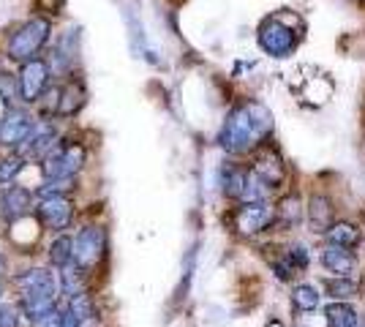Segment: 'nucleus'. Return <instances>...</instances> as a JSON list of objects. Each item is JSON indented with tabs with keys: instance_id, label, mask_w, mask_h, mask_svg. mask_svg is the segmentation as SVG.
I'll use <instances>...</instances> for the list:
<instances>
[{
	"instance_id": "obj_1",
	"label": "nucleus",
	"mask_w": 365,
	"mask_h": 327,
	"mask_svg": "<svg viewBox=\"0 0 365 327\" xmlns=\"http://www.w3.org/2000/svg\"><path fill=\"white\" fill-rule=\"evenodd\" d=\"M270 128H273V118L262 104L257 101L240 104L229 112L227 123L221 128V147L229 153H248L267 137Z\"/></svg>"
},
{
	"instance_id": "obj_2",
	"label": "nucleus",
	"mask_w": 365,
	"mask_h": 327,
	"mask_svg": "<svg viewBox=\"0 0 365 327\" xmlns=\"http://www.w3.org/2000/svg\"><path fill=\"white\" fill-rule=\"evenodd\" d=\"M49 33H52L49 19H41V16L28 19L25 25H19V28L11 33L9 47H6V55H9L11 61H19V63L33 61V58L44 49L46 41H49Z\"/></svg>"
},
{
	"instance_id": "obj_3",
	"label": "nucleus",
	"mask_w": 365,
	"mask_h": 327,
	"mask_svg": "<svg viewBox=\"0 0 365 327\" xmlns=\"http://www.w3.org/2000/svg\"><path fill=\"white\" fill-rule=\"evenodd\" d=\"M85 147L79 142H63L55 145V150L41 161V170H44L46 180H66V177H76V172L85 167Z\"/></svg>"
},
{
	"instance_id": "obj_4",
	"label": "nucleus",
	"mask_w": 365,
	"mask_h": 327,
	"mask_svg": "<svg viewBox=\"0 0 365 327\" xmlns=\"http://www.w3.org/2000/svg\"><path fill=\"white\" fill-rule=\"evenodd\" d=\"M107 256V232L104 227H85L74 237V267L82 273H91Z\"/></svg>"
},
{
	"instance_id": "obj_5",
	"label": "nucleus",
	"mask_w": 365,
	"mask_h": 327,
	"mask_svg": "<svg viewBox=\"0 0 365 327\" xmlns=\"http://www.w3.org/2000/svg\"><path fill=\"white\" fill-rule=\"evenodd\" d=\"M49 77H52V68L49 63L41 58H33V61L22 63L19 74H16V85H19V101L25 104H36L49 88Z\"/></svg>"
},
{
	"instance_id": "obj_6",
	"label": "nucleus",
	"mask_w": 365,
	"mask_h": 327,
	"mask_svg": "<svg viewBox=\"0 0 365 327\" xmlns=\"http://www.w3.org/2000/svg\"><path fill=\"white\" fill-rule=\"evenodd\" d=\"M259 47L273 58H289L297 47V36L278 16H273V19H264L259 28Z\"/></svg>"
},
{
	"instance_id": "obj_7",
	"label": "nucleus",
	"mask_w": 365,
	"mask_h": 327,
	"mask_svg": "<svg viewBox=\"0 0 365 327\" xmlns=\"http://www.w3.org/2000/svg\"><path fill=\"white\" fill-rule=\"evenodd\" d=\"M36 216L49 232L63 234L74 221V202L68 197H41L36 204Z\"/></svg>"
},
{
	"instance_id": "obj_8",
	"label": "nucleus",
	"mask_w": 365,
	"mask_h": 327,
	"mask_svg": "<svg viewBox=\"0 0 365 327\" xmlns=\"http://www.w3.org/2000/svg\"><path fill=\"white\" fill-rule=\"evenodd\" d=\"M55 145H58V131H55V125L49 123H38L33 125V131L25 137V142L16 147V156L22 158V161H44L52 150H55Z\"/></svg>"
},
{
	"instance_id": "obj_9",
	"label": "nucleus",
	"mask_w": 365,
	"mask_h": 327,
	"mask_svg": "<svg viewBox=\"0 0 365 327\" xmlns=\"http://www.w3.org/2000/svg\"><path fill=\"white\" fill-rule=\"evenodd\" d=\"M58 308V286H38V289H28L19 297V311L25 313V319H41L49 311Z\"/></svg>"
},
{
	"instance_id": "obj_10",
	"label": "nucleus",
	"mask_w": 365,
	"mask_h": 327,
	"mask_svg": "<svg viewBox=\"0 0 365 327\" xmlns=\"http://www.w3.org/2000/svg\"><path fill=\"white\" fill-rule=\"evenodd\" d=\"M33 118L25 112V109H14L9 107L6 115H3V123H0V145L6 147H19L25 137L33 131Z\"/></svg>"
},
{
	"instance_id": "obj_11",
	"label": "nucleus",
	"mask_w": 365,
	"mask_h": 327,
	"mask_svg": "<svg viewBox=\"0 0 365 327\" xmlns=\"http://www.w3.org/2000/svg\"><path fill=\"white\" fill-rule=\"evenodd\" d=\"M273 207L267 202H248L235 213V227L243 234H257L273 224Z\"/></svg>"
},
{
	"instance_id": "obj_12",
	"label": "nucleus",
	"mask_w": 365,
	"mask_h": 327,
	"mask_svg": "<svg viewBox=\"0 0 365 327\" xmlns=\"http://www.w3.org/2000/svg\"><path fill=\"white\" fill-rule=\"evenodd\" d=\"M33 207V194L22 186H9L3 188L0 194V216L6 221H16V218H25Z\"/></svg>"
},
{
	"instance_id": "obj_13",
	"label": "nucleus",
	"mask_w": 365,
	"mask_h": 327,
	"mask_svg": "<svg viewBox=\"0 0 365 327\" xmlns=\"http://www.w3.org/2000/svg\"><path fill=\"white\" fill-rule=\"evenodd\" d=\"M254 175H257L262 183H267L270 188L281 186L284 183V177H287V170H284V164H281V158H278V153H273V150H262L257 156V161H254Z\"/></svg>"
},
{
	"instance_id": "obj_14",
	"label": "nucleus",
	"mask_w": 365,
	"mask_h": 327,
	"mask_svg": "<svg viewBox=\"0 0 365 327\" xmlns=\"http://www.w3.org/2000/svg\"><path fill=\"white\" fill-rule=\"evenodd\" d=\"M322 265L330 273H335V279H351L354 273V254L349 249H338V246H324L322 249Z\"/></svg>"
},
{
	"instance_id": "obj_15",
	"label": "nucleus",
	"mask_w": 365,
	"mask_h": 327,
	"mask_svg": "<svg viewBox=\"0 0 365 327\" xmlns=\"http://www.w3.org/2000/svg\"><path fill=\"white\" fill-rule=\"evenodd\" d=\"M85 98H88V90H85V85L79 79L66 82V88L58 90V109H55V115H61V118L76 115L79 109L85 107Z\"/></svg>"
},
{
	"instance_id": "obj_16",
	"label": "nucleus",
	"mask_w": 365,
	"mask_h": 327,
	"mask_svg": "<svg viewBox=\"0 0 365 327\" xmlns=\"http://www.w3.org/2000/svg\"><path fill=\"white\" fill-rule=\"evenodd\" d=\"M324 234H327V246H338V249H354L360 243V229L349 221H335Z\"/></svg>"
},
{
	"instance_id": "obj_17",
	"label": "nucleus",
	"mask_w": 365,
	"mask_h": 327,
	"mask_svg": "<svg viewBox=\"0 0 365 327\" xmlns=\"http://www.w3.org/2000/svg\"><path fill=\"white\" fill-rule=\"evenodd\" d=\"M308 216H311V227H314V232H327L330 229V224H333V202L327 199V197H311V204H308Z\"/></svg>"
},
{
	"instance_id": "obj_18",
	"label": "nucleus",
	"mask_w": 365,
	"mask_h": 327,
	"mask_svg": "<svg viewBox=\"0 0 365 327\" xmlns=\"http://www.w3.org/2000/svg\"><path fill=\"white\" fill-rule=\"evenodd\" d=\"M273 221H278L281 227H287V229H292V227H297L300 224V218H303V204H300V197H284L281 202H278V207L273 210Z\"/></svg>"
},
{
	"instance_id": "obj_19",
	"label": "nucleus",
	"mask_w": 365,
	"mask_h": 327,
	"mask_svg": "<svg viewBox=\"0 0 365 327\" xmlns=\"http://www.w3.org/2000/svg\"><path fill=\"white\" fill-rule=\"evenodd\" d=\"M14 284L19 286V292H28V289H38V286H58V281L52 276V270L46 267H31L25 273H19L14 279Z\"/></svg>"
},
{
	"instance_id": "obj_20",
	"label": "nucleus",
	"mask_w": 365,
	"mask_h": 327,
	"mask_svg": "<svg viewBox=\"0 0 365 327\" xmlns=\"http://www.w3.org/2000/svg\"><path fill=\"white\" fill-rule=\"evenodd\" d=\"M49 262L55 267H61V270L74 265V237H68L66 232L58 234L52 240V246H49Z\"/></svg>"
},
{
	"instance_id": "obj_21",
	"label": "nucleus",
	"mask_w": 365,
	"mask_h": 327,
	"mask_svg": "<svg viewBox=\"0 0 365 327\" xmlns=\"http://www.w3.org/2000/svg\"><path fill=\"white\" fill-rule=\"evenodd\" d=\"M357 311L351 308L349 303H330L327 308H324V322L330 327H357Z\"/></svg>"
},
{
	"instance_id": "obj_22",
	"label": "nucleus",
	"mask_w": 365,
	"mask_h": 327,
	"mask_svg": "<svg viewBox=\"0 0 365 327\" xmlns=\"http://www.w3.org/2000/svg\"><path fill=\"white\" fill-rule=\"evenodd\" d=\"M292 306L303 313L317 311V306H319V289H317L314 284H300V286H294V289H292Z\"/></svg>"
},
{
	"instance_id": "obj_23",
	"label": "nucleus",
	"mask_w": 365,
	"mask_h": 327,
	"mask_svg": "<svg viewBox=\"0 0 365 327\" xmlns=\"http://www.w3.org/2000/svg\"><path fill=\"white\" fill-rule=\"evenodd\" d=\"M66 311L71 313L79 325H85L88 319H93V316H96V303H93V297L88 295V292H79V295L68 297Z\"/></svg>"
},
{
	"instance_id": "obj_24",
	"label": "nucleus",
	"mask_w": 365,
	"mask_h": 327,
	"mask_svg": "<svg viewBox=\"0 0 365 327\" xmlns=\"http://www.w3.org/2000/svg\"><path fill=\"white\" fill-rule=\"evenodd\" d=\"M245 183V170L240 167H224L221 170V191L232 197V199H240V191Z\"/></svg>"
},
{
	"instance_id": "obj_25",
	"label": "nucleus",
	"mask_w": 365,
	"mask_h": 327,
	"mask_svg": "<svg viewBox=\"0 0 365 327\" xmlns=\"http://www.w3.org/2000/svg\"><path fill=\"white\" fill-rule=\"evenodd\" d=\"M61 289H63V295L66 297H74V295H79V292H88V289H85V273L74 265L63 267Z\"/></svg>"
},
{
	"instance_id": "obj_26",
	"label": "nucleus",
	"mask_w": 365,
	"mask_h": 327,
	"mask_svg": "<svg viewBox=\"0 0 365 327\" xmlns=\"http://www.w3.org/2000/svg\"><path fill=\"white\" fill-rule=\"evenodd\" d=\"M327 292H330V297L333 300H346V297H357V292H360V284L354 279H333L327 281Z\"/></svg>"
},
{
	"instance_id": "obj_27",
	"label": "nucleus",
	"mask_w": 365,
	"mask_h": 327,
	"mask_svg": "<svg viewBox=\"0 0 365 327\" xmlns=\"http://www.w3.org/2000/svg\"><path fill=\"white\" fill-rule=\"evenodd\" d=\"M22 167H25V161H22L19 156L0 158V186H9L16 175H19Z\"/></svg>"
},
{
	"instance_id": "obj_28",
	"label": "nucleus",
	"mask_w": 365,
	"mask_h": 327,
	"mask_svg": "<svg viewBox=\"0 0 365 327\" xmlns=\"http://www.w3.org/2000/svg\"><path fill=\"white\" fill-rule=\"evenodd\" d=\"M287 262H289L294 270H305L308 262H311V254H308V249H305L303 243H294V246L287 249Z\"/></svg>"
},
{
	"instance_id": "obj_29",
	"label": "nucleus",
	"mask_w": 365,
	"mask_h": 327,
	"mask_svg": "<svg viewBox=\"0 0 365 327\" xmlns=\"http://www.w3.org/2000/svg\"><path fill=\"white\" fill-rule=\"evenodd\" d=\"M0 98H3L6 104H11L14 98H19V85H16L14 74H6V71H0Z\"/></svg>"
},
{
	"instance_id": "obj_30",
	"label": "nucleus",
	"mask_w": 365,
	"mask_h": 327,
	"mask_svg": "<svg viewBox=\"0 0 365 327\" xmlns=\"http://www.w3.org/2000/svg\"><path fill=\"white\" fill-rule=\"evenodd\" d=\"M22 311L14 303H0V327H19Z\"/></svg>"
},
{
	"instance_id": "obj_31",
	"label": "nucleus",
	"mask_w": 365,
	"mask_h": 327,
	"mask_svg": "<svg viewBox=\"0 0 365 327\" xmlns=\"http://www.w3.org/2000/svg\"><path fill=\"white\" fill-rule=\"evenodd\" d=\"M31 327H61V308L49 311L46 316H41V319H33Z\"/></svg>"
},
{
	"instance_id": "obj_32",
	"label": "nucleus",
	"mask_w": 365,
	"mask_h": 327,
	"mask_svg": "<svg viewBox=\"0 0 365 327\" xmlns=\"http://www.w3.org/2000/svg\"><path fill=\"white\" fill-rule=\"evenodd\" d=\"M61 327H82L79 322H76L71 313L66 311V308H61Z\"/></svg>"
},
{
	"instance_id": "obj_33",
	"label": "nucleus",
	"mask_w": 365,
	"mask_h": 327,
	"mask_svg": "<svg viewBox=\"0 0 365 327\" xmlns=\"http://www.w3.org/2000/svg\"><path fill=\"white\" fill-rule=\"evenodd\" d=\"M38 3H44V9H52V14H58L61 9V0H38Z\"/></svg>"
},
{
	"instance_id": "obj_34",
	"label": "nucleus",
	"mask_w": 365,
	"mask_h": 327,
	"mask_svg": "<svg viewBox=\"0 0 365 327\" xmlns=\"http://www.w3.org/2000/svg\"><path fill=\"white\" fill-rule=\"evenodd\" d=\"M267 327H284V322H281V319H270V322H267Z\"/></svg>"
},
{
	"instance_id": "obj_35",
	"label": "nucleus",
	"mask_w": 365,
	"mask_h": 327,
	"mask_svg": "<svg viewBox=\"0 0 365 327\" xmlns=\"http://www.w3.org/2000/svg\"><path fill=\"white\" fill-rule=\"evenodd\" d=\"M0 295H3V276H0Z\"/></svg>"
}]
</instances>
